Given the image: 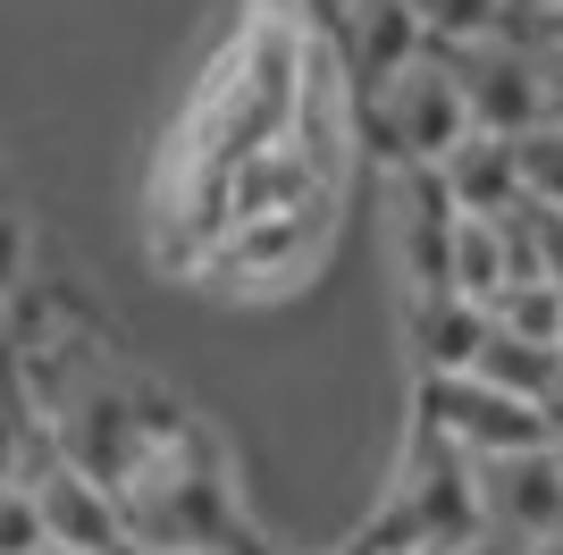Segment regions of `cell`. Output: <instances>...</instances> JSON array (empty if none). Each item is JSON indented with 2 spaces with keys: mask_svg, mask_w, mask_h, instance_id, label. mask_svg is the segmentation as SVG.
I'll return each mask as SVG.
<instances>
[{
  "mask_svg": "<svg viewBox=\"0 0 563 555\" xmlns=\"http://www.w3.org/2000/svg\"><path fill=\"white\" fill-rule=\"evenodd\" d=\"M118 531L143 555H235V538H244L235 488L202 429L177 421L161 446H143L118 471Z\"/></svg>",
  "mask_w": 563,
  "mask_h": 555,
  "instance_id": "obj_1",
  "label": "cell"
},
{
  "mask_svg": "<svg viewBox=\"0 0 563 555\" xmlns=\"http://www.w3.org/2000/svg\"><path fill=\"white\" fill-rule=\"evenodd\" d=\"M303 59H311L303 25L261 9L253 34L235 43L219 92H211V161H219V177H228L244 152H261V143H278L286 127H295V101H303Z\"/></svg>",
  "mask_w": 563,
  "mask_h": 555,
  "instance_id": "obj_2",
  "label": "cell"
},
{
  "mask_svg": "<svg viewBox=\"0 0 563 555\" xmlns=\"http://www.w3.org/2000/svg\"><path fill=\"white\" fill-rule=\"evenodd\" d=\"M479 538V505H471V455H454L446 438L412 429L404 471L387 488V505L362 522L345 555H454Z\"/></svg>",
  "mask_w": 563,
  "mask_h": 555,
  "instance_id": "obj_3",
  "label": "cell"
},
{
  "mask_svg": "<svg viewBox=\"0 0 563 555\" xmlns=\"http://www.w3.org/2000/svg\"><path fill=\"white\" fill-rule=\"evenodd\" d=\"M362 135L387 168H438L454 143L471 135L463 118V85H454L446 51H421V59H404L387 68L378 85H362Z\"/></svg>",
  "mask_w": 563,
  "mask_h": 555,
  "instance_id": "obj_4",
  "label": "cell"
},
{
  "mask_svg": "<svg viewBox=\"0 0 563 555\" xmlns=\"http://www.w3.org/2000/svg\"><path fill=\"white\" fill-rule=\"evenodd\" d=\"M471 505H479V538L505 555L563 547V455L555 446L479 455L471 463Z\"/></svg>",
  "mask_w": 563,
  "mask_h": 555,
  "instance_id": "obj_5",
  "label": "cell"
},
{
  "mask_svg": "<svg viewBox=\"0 0 563 555\" xmlns=\"http://www.w3.org/2000/svg\"><path fill=\"white\" fill-rule=\"evenodd\" d=\"M421 429L429 438H446L454 455H514V446H555L547 438V404H521V395L488 388V379H421Z\"/></svg>",
  "mask_w": 563,
  "mask_h": 555,
  "instance_id": "obj_6",
  "label": "cell"
},
{
  "mask_svg": "<svg viewBox=\"0 0 563 555\" xmlns=\"http://www.w3.org/2000/svg\"><path fill=\"white\" fill-rule=\"evenodd\" d=\"M446 68L463 85L471 135H530L539 127V51H530L521 18L479 34V43H463V51H446Z\"/></svg>",
  "mask_w": 563,
  "mask_h": 555,
  "instance_id": "obj_7",
  "label": "cell"
},
{
  "mask_svg": "<svg viewBox=\"0 0 563 555\" xmlns=\"http://www.w3.org/2000/svg\"><path fill=\"white\" fill-rule=\"evenodd\" d=\"M25 488H34L43 538H59V547H93V555H126V531H118V488L93 480L85 463H68L51 438H43V455L25 463Z\"/></svg>",
  "mask_w": 563,
  "mask_h": 555,
  "instance_id": "obj_8",
  "label": "cell"
},
{
  "mask_svg": "<svg viewBox=\"0 0 563 555\" xmlns=\"http://www.w3.org/2000/svg\"><path fill=\"white\" fill-rule=\"evenodd\" d=\"M329 236V203H303V210H269V219H228L219 228V270L235 278H295Z\"/></svg>",
  "mask_w": 563,
  "mask_h": 555,
  "instance_id": "obj_9",
  "label": "cell"
},
{
  "mask_svg": "<svg viewBox=\"0 0 563 555\" xmlns=\"http://www.w3.org/2000/svg\"><path fill=\"white\" fill-rule=\"evenodd\" d=\"M396 253H404V278H412V295H446V244H454V219L463 210L438 194L429 168H396Z\"/></svg>",
  "mask_w": 563,
  "mask_h": 555,
  "instance_id": "obj_10",
  "label": "cell"
},
{
  "mask_svg": "<svg viewBox=\"0 0 563 555\" xmlns=\"http://www.w3.org/2000/svg\"><path fill=\"white\" fill-rule=\"evenodd\" d=\"M463 219H505L521 203V168H514V135H463L446 161L429 168Z\"/></svg>",
  "mask_w": 563,
  "mask_h": 555,
  "instance_id": "obj_11",
  "label": "cell"
},
{
  "mask_svg": "<svg viewBox=\"0 0 563 555\" xmlns=\"http://www.w3.org/2000/svg\"><path fill=\"white\" fill-rule=\"evenodd\" d=\"M336 9H345V68H353V85H378L387 68H404V59L429 51L421 18H412L404 0H336Z\"/></svg>",
  "mask_w": 563,
  "mask_h": 555,
  "instance_id": "obj_12",
  "label": "cell"
},
{
  "mask_svg": "<svg viewBox=\"0 0 563 555\" xmlns=\"http://www.w3.org/2000/svg\"><path fill=\"white\" fill-rule=\"evenodd\" d=\"M505 286H514V236H505V219H454L446 295H463V303H479V312H488Z\"/></svg>",
  "mask_w": 563,
  "mask_h": 555,
  "instance_id": "obj_13",
  "label": "cell"
},
{
  "mask_svg": "<svg viewBox=\"0 0 563 555\" xmlns=\"http://www.w3.org/2000/svg\"><path fill=\"white\" fill-rule=\"evenodd\" d=\"M412 320H421V362L429 379H454V370H471V353H479V337H488V312L463 295H421L412 303Z\"/></svg>",
  "mask_w": 563,
  "mask_h": 555,
  "instance_id": "obj_14",
  "label": "cell"
},
{
  "mask_svg": "<svg viewBox=\"0 0 563 555\" xmlns=\"http://www.w3.org/2000/svg\"><path fill=\"white\" fill-rule=\"evenodd\" d=\"M471 379H488V388L521 395V404H547V388H555V346L505 337V328L488 320V337H479V353H471Z\"/></svg>",
  "mask_w": 563,
  "mask_h": 555,
  "instance_id": "obj_15",
  "label": "cell"
},
{
  "mask_svg": "<svg viewBox=\"0 0 563 555\" xmlns=\"http://www.w3.org/2000/svg\"><path fill=\"white\" fill-rule=\"evenodd\" d=\"M488 320L505 328V337H530V346H563V286L555 278H514V286L488 303Z\"/></svg>",
  "mask_w": 563,
  "mask_h": 555,
  "instance_id": "obj_16",
  "label": "cell"
},
{
  "mask_svg": "<svg viewBox=\"0 0 563 555\" xmlns=\"http://www.w3.org/2000/svg\"><path fill=\"white\" fill-rule=\"evenodd\" d=\"M404 9L421 18L429 51H463V43H479V34H496V25H514L505 0H404Z\"/></svg>",
  "mask_w": 563,
  "mask_h": 555,
  "instance_id": "obj_17",
  "label": "cell"
},
{
  "mask_svg": "<svg viewBox=\"0 0 563 555\" xmlns=\"http://www.w3.org/2000/svg\"><path fill=\"white\" fill-rule=\"evenodd\" d=\"M514 168H521V194L547 210H563V127H530L514 135Z\"/></svg>",
  "mask_w": 563,
  "mask_h": 555,
  "instance_id": "obj_18",
  "label": "cell"
},
{
  "mask_svg": "<svg viewBox=\"0 0 563 555\" xmlns=\"http://www.w3.org/2000/svg\"><path fill=\"white\" fill-rule=\"evenodd\" d=\"M43 455V421H34V404H25L18 370L0 379V480H25V463Z\"/></svg>",
  "mask_w": 563,
  "mask_h": 555,
  "instance_id": "obj_19",
  "label": "cell"
},
{
  "mask_svg": "<svg viewBox=\"0 0 563 555\" xmlns=\"http://www.w3.org/2000/svg\"><path fill=\"white\" fill-rule=\"evenodd\" d=\"M25 547H43L34 488H25V480H0V555H25Z\"/></svg>",
  "mask_w": 563,
  "mask_h": 555,
  "instance_id": "obj_20",
  "label": "cell"
},
{
  "mask_svg": "<svg viewBox=\"0 0 563 555\" xmlns=\"http://www.w3.org/2000/svg\"><path fill=\"white\" fill-rule=\"evenodd\" d=\"M539 51V127H563V51L530 43Z\"/></svg>",
  "mask_w": 563,
  "mask_h": 555,
  "instance_id": "obj_21",
  "label": "cell"
},
{
  "mask_svg": "<svg viewBox=\"0 0 563 555\" xmlns=\"http://www.w3.org/2000/svg\"><path fill=\"white\" fill-rule=\"evenodd\" d=\"M18 270H25V228L0 210V303H9V286H18Z\"/></svg>",
  "mask_w": 563,
  "mask_h": 555,
  "instance_id": "obj_22",
  "label": "cell"
},
{
  "mask_svg": "<svg viewBox=\"0 0 563 555\" xmlns=\"http://www.w3.org/2000/svg\"><path fill=\"white\" fill-rule=\"evenodd\" d=\"M521 34H530V43H547V51H563V0H555V9H530V18H521Z\"/></svg>",
  "mask_w": 563,
  "mask_h": 555,
  "instance_id": "obj_23",
  "label": "cell"
},
{
  "mask_svg": "<svg viewBox=\"0 0 563 555\" xmlns=\"http://www.w3.org/2000/svg\"><path fill=\"white\" fill-rule=\"evenodd\" d=\"M9 370L18 362H9V303H0V379H9Z\"/></svg>",
  "mask_w": 563,
  "mask_h": 555,
  "instance_id": "obj_24",
  "label": "cell"
},
{
  "mask_svg": "<svg viewBox=\"0 0 563 555\" xmlns=\"http://www.w3.org/2000/svg\"><path fill=\"white\" fill-rule=\"evenodd\" d=\"M25 555H93V547H59V538H43V547H25Z\"/></svg>",
  "mask_w": 563,
  "mask_h": 555,
  "instance_id": "obj_25",
  "label": "cell"
},
{
  "mask_svg": "<svg viewBox=\"0 0 563 555\" xmlns=\"http://www.w3.org/2000/svg\"><path fill=\"white\" fill-rule=\"evenodd\" d=\"M547 438H555V446H563V404H547Z\"/></svg>",
  "mask_w": 563,
  "mask_h": 555,
  "instance_id": "obj_26",
  "label": "cell"
},
{
  "mask_svg": "<svg viewBox=\"0 0 563 555\" xmlns=\"http://www.w3.org/2000/svg\"><path fill=\"white\" fill-rule=\"evenodd\" d=\"M547 404H563V346H555V388H547Z\"/></svg>",
  "mask_w": 563,
  "mask_h": 555,
  "instance_id": "obj_27",
  "label": "cell"
},
{
  "mask_svg": "<svg viewBox=\"0 0 563 555\" xmlns=\"http://www.w3.org/2000/svg\"><path fill=\"white\" fill-rule=\"evenodd\" d=\"M454 555H505V547H488V538H471V547H454Z\"/></svg>",
  "mask_w": 563,
  "mask_h": 555,
  "instance_id": "obj_28",
  "label": "cell"
},
{
  "mask_svg": "<svg viewBox=\"0 0 563 555\" xmlns=\"http://www.w3.org/2000/svg\"><path fill=\"white\" fill-rule=\"evenodd\" d=\"M505 9H514V18H530V0H505Z\"/></svg>",
  "mask_w": 563,
  "mask_h": 555,
  "instance_id": "obj_29",
  "label": "cell"
},
{
  "mask_svg": "<svg viewBox=\"0 0 563 555\" xmlns=\"http://www.w3.org/2000/svg\"><path fill=\"white\" fill-rule=\"evenodd\" d=\"M530 9H555V0H530Z\"/></svg>",
  "mask_w": 563,
  "mask_h": 555,
  "instance_id": "obj_30",
  "label": "cell"
},
{
  "mask_svg": "<svg viewBox=\"0 0 563 555\" xmlns=\"http://www.w3.org/2000/svg\"><path fill=\"white\" fill-rule=\"evenodd\" d=\"M126 555H143V547H126Z\"/></svg>",
  "mask_w": 563,
  "mask_h": 555,
  "instance_id": "obj_31",
  "label": "cell"
},
{
  "mask_svg": "<svg viewBox=\"0 0 563 555\" xmlns=\"http://www.w3.org/2000/svg\"><path fill=\"white\" fill-rule=\"evenodd\" d=\"M555 455H563V446H555Z\"/></svg>",
  "mask_w": 563,
  "mask_h": 555,
  "instance_id": "obj_32",
  "label": "cell"
}]
</instances>
